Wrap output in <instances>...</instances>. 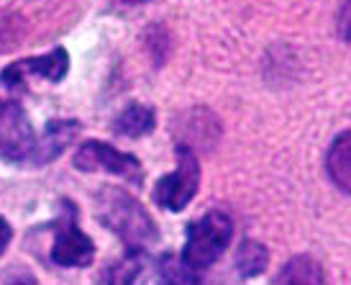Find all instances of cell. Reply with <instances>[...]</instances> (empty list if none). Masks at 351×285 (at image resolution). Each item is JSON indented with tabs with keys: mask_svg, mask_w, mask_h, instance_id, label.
Returning <instances> with one entry per match:
<instances>
[{
	"mask_svg": "<svg viewBox=\"0 0 351 285\" xmlns=\"http://www.w3.org/2000/svg\"><path fill=\"white\" fill-rule=\"evenodd\" d=\"M156 124V113L154 109L149 106H141V103H134L123 109L113 121V131L118 137H128V139H138V137H147L149 131H154Z\"/></svg>",
	"mask_w": 351,
	"mask_h": 285,
	"instance_id": "obj_11",
	"label": "cell"
},
{
	"mask_svg": "<svg viewBox=\"0 0 351 285\" xmlns=\"http://www.w3.org/2000/svg\"><path fill=\"white\" fill-rule=\"evenodd\" d=\"M95 214L100 224L123 239L131 249H147L159 242V229L149 211L123 187L106 185L95 196Z\"/></svg>",
	"mask_w": 351,
	"mask_h": 285,
	"instance_id": "obj_1",
	"label": "cell"
},
{
	"mask_svg": "<svg viewBox=\"0 0 351 285\" xmlns=\"http://www.w3.org/2000/svg\"><path fill=\"white\" fill-rule=\"evenodd\" d=\"M234 236V221L223 211H210L205 216L187 224L185 249H182V265L193 273L208 270L223 255Z\"/></svg>",
	"mask_w": 351,
	"mask_h": 285,
	"instance_id": "obj_2",
	"label": "cell"
},
{
	"mask_svg": "<svg viewBox=\"0 0 351 285\" xmlns=\"http://www.w3.org/2000/svg\"><path fill=\"white\" fill-rule=\"evenodd\" d=\"M75 168L82 170V172H108V175L126 180L131 185L144 183L141 162L134 155L121 152V149L110 147L106 141H95V139L80 144V149L75 152Z\"/></svg>",
	"mask_w": 351,
	"mask_h": 285,
	"instance_id": "obj_4",
	"label": "cell"
},
{
	"mask_svg": "<svg viewBox=\"0 0 351 285\" xmlns=\"http://www.w3.org/2000/svg\"><path fill=\"white\" fill-rule=\"evenodd\" d=\"M36 147V131L16 100H0V157L29 165Z\"/></svg>",
	"mask_w": 351,
	"mask_h": 285,
	"instance_id": "obj_5",
	"label": "cell"
},
{
	"mask_svg": "<svg viewBox=\"0 0 351 285\" xmlns=\"http://www.w3.org/2000/svg\"><path fill=\"white\" fill-rule=\"evenodd\" d=\"M269 262V252L262 242H254V239H246L244 244L239 247L236 252V267L244 277H254L259 275L264 267Z\"/></svg>",
	"mask_w": 351,
	"mask_h": 285,
	"instance_id": "obj_13",
	"label": "cell"
},
{
	"mask_svg": "<svg viewBox=\"0 0 351 285\" xmlns=\"http://www.w3.org/2000/svg\"><path fill=\"white\" fill-rule=\"evenodd\" d=\"M10 239H13V229H10V224L5 221V218L0 216V255L8 249Z\"/></svg>",
	"mask_w": 351,
	"mask_h": 285,
	"instance_id": "obj_16",
	"label": "cell"
},
{
	"mask_svg": "<svg viewBox=\"0 0 351 285\" xmlns=\"http://www.w3.org/2000/svg\"><path fill=\"white\" fill-rule=\"evenodd\" d=\"M177 170L165 175L154 187V201L167 211H182L200 187V165L190 147L177 144Z\"/></svg>",
	"mask_w": 351,
	"mask_h": 285,
	"instance_id": "obj_3",
	"label": "cell"
},
{
	"mask_svg": "<svg viewBox=\"0 0 351 285\" xmlns=\"http://www.w3.org/2000/svg\"><path fill=\"white\" fill-rule=\"evenodd\" d=\"M67 69H69L67 49L57 47V49L47 52V54L26 57V59H19V62L8 65V67L0 72V82L10 90L21 88L26 78H44V80H49V82H59V80L67 75Z\"/></svg>",
	"mask_w": 351,
	"mask_h": 285,
	"instance_id": "obj_7",
	"label": "cell"
},
{
	"mask_svg": "<svg viewBox=\"0 0 351 285\" xmlns=\"http://www.w3.org/2000/svg\"><path fill=\"white\" fill-rule=\"evenodd\" d=\"M339 34L346 44H351V0H343L341 10H339Z\"/></svg>",
	"mask_w": 351,
	"mask_h": 285,
	"instance_id": "obj_15",
	"label": "cell"
},
{
	"mask_svg": "<svg viewBox=\"0 0 351 285\" xmlns=\"http://www.w3.org/2000/svg\"><path fill=\"white\" fill-rule=\"evenodd\" d=\"M326 170L333 185L351 196V131H343L333 139L326 155Z\"/></svg>",
	"mask_w": 351,
	"mask_h": 285,
	"instance_id": "obj_10",
	"label": "cell"
},
{
	"mask_svg": "<svg viewBox=\"0 0 351 285\" xmlns=\"http://www.w3.org/2000/svg\"><path fill=\"white\" fill-rule=\"evenodd\" d=\"M118 3H123V5H138V3H147V0H118Z\"/></svg>",
	"mask_w": 351,
	"mask_h": 285,
	"instance_id": "obj_17",
	"label": "cell"
},
{
	"mask_svg": "<svg viewBox=\"0 0 351 285\" xmlns=\"http://www.w3.org/2000/svg\"><path fill=\"white\" fill-rule=\"evenodd\" d=\"M95 257V244L75 224V208L67 203V218L59 221L57 236L51 242V262L57 267H88Z\"/></svg>",
	"mask_w": 351,
	"mask_h": 285,
	"instance_id": "obj_6",
	"label": "cell"
},
{
	"mask_svg": "<svg viewBox=\"0 0 351 285\" xmlns=\"http://www.w3.org/2000/svg\"><path fill=\"white\" fill-rule=\"evenodd\" d=\"M80 121H72V118H64V121H49L47 128L41 131V137H36V147H34V155H31V162L34 168H44L49 165L51 159H57L64 149L77 139L80 134Z\"/></svg>",
	"mask_w": 351,
	"mask_h": 285,
	"instance_id": "obj_9",
	"label": "cell"
},
{
	"mask_svg": "<svg viewBox=\"0 0 351 285\" xmlns=\"http://www.w3.org/2000/svg\"><path fill=\"white\" fill-rule=\"evenodd\" d=\"M23 39V21L10 10H0V54L19 47Z\"/></svg>",
	"mask_w": 351,
	"mask_h": 285,
	"instance_id": "obj_14",
	"label": "cell"
},
{
	"mask_svg": "<svg viewBox=\"0 0 351 285\" xmlns=\"http://www.w3.org/2000/svg\"><path fill=\"white\" fill-rule=\"evenodd\" d=\"M326 275H323V267L313 260V257H293L287 265L282 267V273L274 277V283H293V285H313V283H323Z\"/></svg>",
	"mask_w": 351,
	"mask_h": 285,
	"instance_id": "obj_12",
	"label": "cell"
},
{
	"mask_svg": "<svg viewBox=\"0 0 351 285\" xmlns=\"http://www.w3.org/2000/svg\"><path fill=\"white\" fill-rule=\"evenodd\" d=\"M175 134L182 147H190L193 152L197 149H210L221 137V124L218 118L205 109L185 111L175 121Z\"/></svg>",
	"mask_w": 351,
	"mask_h": 285,
	"instance_id": "obj_8",
	"label": "cell"
}]
</instances>
